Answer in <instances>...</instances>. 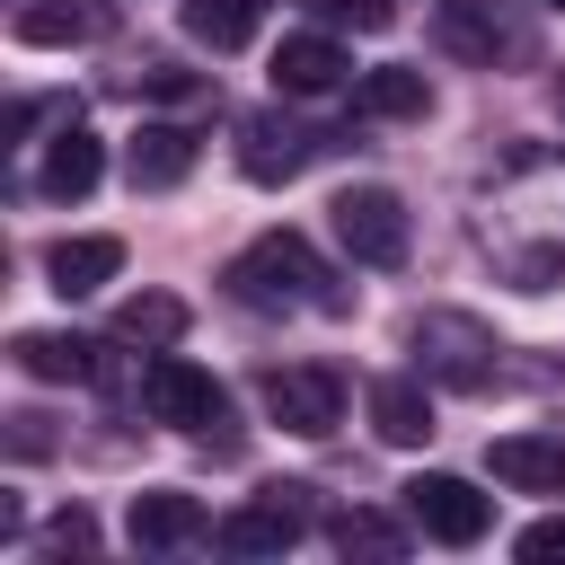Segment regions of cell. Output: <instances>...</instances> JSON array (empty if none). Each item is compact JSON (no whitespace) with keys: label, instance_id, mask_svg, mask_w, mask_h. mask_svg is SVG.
I'll use <instances>...</instances> for the list:
<instances>
[{"label":"cell","instance_id":"cell-1","mask_svg":"<svg viewBox=\"0 0 565 565\" xmlns=\"http://www.w3.org/2000/svg\"><path fill=\"white\" fill-rule=\"evenodd\" d=\"M221 291H230L238 309H318V318H344V309H353V291H335V274L318 265V247H309L300 230L247 238V247L221 265Z\"/></svg>","mask_w":565,"mask_h":565},{"label":"cell","instance_id":"cell-2","mask_svg":"<svg viewBox=\"0 0 565 565\" xmlns=\"http://www.w3.org/2000/svg\"><path fill=\"white\" fill-rule=\"evenodd\" d=\"M406 344H415V362H424L433 380H450V388H494V371H503V362H494L503 344H494L468 309H424V318L406 327Z\"/></svg>","mask_w":565,"mask_h":565},{"label":"cell","instance_id":"cell-3","mask_svg":"<svg viewBox=\"0 0 565 565\" xmlns=\"http://www.w3.org/2000/svg\"><path fill=\"white\" fill-rule=\"evenodd\" d=\"M327 221H335L353 265H406V247H415V221H406V203L388 185H344L327 203Z\"/></svg>","mask_w":565,"mask_h":565},{"label":"cell","instance_id":"cell-4","mask_svg":"<svg viewBox=\"0 0 565 565\" xmlns=\"http://www.w3.org/2000/svg\"><path fill=\"white\" fill-rule=\"evenodd\" d=\"M141 406L159 415V424H177V433H203L212 441V424H230V397H221V380L203 371V362H185V353H150V371H141Z\"/></svg>","mask_w":565,"mask_h":565},{"label":"cell","instance_id":"cell-5","mask_svg":"<svg viewBox=\"0 0 565 565\" xmlns=\"http://www.w3.org/2000/svg\"><path fill=\"white\" fill-rule=\"evenodd\" d=\"M397 494H406V521H415L433 547H477V539L494 530V503H486L468 477H450V468H424V477H406Z\"/></svg>","mask_w":565,"mask_h":565},{"label":"cell","instance_id":"cell-6","mask_svg":"<svg viewBox=\"0 0 565 565\" xmlns=\"http://www.w3.org/2000/svg\"><path fill=\"white\" fill-rule=\"evenodd\" d=\"M256 397H265V415H274L282 433H300V441H318V433L344 424V380H335L327 362H282V371L256 380Z\"/></svg>","mask_w":565,"mask_h":565},{"label":"cell","instance_id":"cell-7","mask_svg":"<svg viewBox=\"0 0 565 565\" xmlns=\"http://www.w3.org/2000/svg\"><path fill=\"white\" fill-rule=\"evenodd\" d=\"M309 486H265L256 503H238L230 521H221V547L230 556H282V547H300V530H309V503H300Z\"/></svg>","mask_w":565,"mask_h":565},{"label":"cell","instance_id":"cell-8","mask_svg":"<svg viewBox=\"0 0 565 565\" xmlns=\"http://www.w3.org/2000/svg\"><path fill=\"white\" fill-rule=\"evenodd\" d=\"M115 18L97 9V0H18V18H9V35L26 44V53H62V44H97Z\"/></svg>","mask_w":565,"mask_h":565},{"label":"cell","instance_id":"cell-9","mask_svg":"<svg viewBox=\"0 0 565 565\" xmlns=\"http://www.w3.org/2000/svg\"><path fill=\"white\" fill-rule=\"evenodd\" d=\"M309 150H318V141H309L300 124H282V115H247V124H238V177H247V185H282V177H300Z\"/></svg>","mask_w":565,"mask_h":565},{"label":"cell","instance_id":"cell-10","mask_svg":"<svg viewBox=\"0 0 565 565\" xmlns=\"http://www.w3.org/2000/svg\"><path fill=\"white\" fill-rule=\"evenodd\" d=\"M97 177H106V141L71 115V124L53 132L44 168H35V194H44V203H79V194H97Z\"/></svg>","mask_w":565,"mask_h":565},{"label":"cell","instance_id":"cell-11","mask_svg":"<svg viewBox=\"0 0 565 565\" xmlns=\"http://www.w3.org/2000/svg\"><path fill=\"white\" fill-rule=\"evenodd\" d=\"M44 274H53V291H62V300H88V291H106V282L124 274V238H115V230L53 238V247H44Z\"/></svg>","mask_w":565,"mask_h":565},{"label":"cell","instance_id":"cell-12","mask_svg":"<svg viewBox=\"0 0 565 565\" xmlns=\"http://www.w3.org/2000/svg\"><path fill=\"white\" fill-rule=\"evenodd\" d=\"M486 468L512 494H565V441H547V433H503L486 450Z\"/></svg>","mask_w":565,"mask_h":565},{"label":"cell","instance_id":"cell-13","mask_svg":"<svg viewBox=\"0 0 565 565\" xmlns=\"http://www.w3.org/2000/svg\"><path fill=\"white\" fill-rule=\"evenodd\" d=\"M274 88H282V97H335V88H344V44H327V35H282V44H274Z\"/></svg>","mask_w":565,"mask_h":565},{"label":"cell","instance_id":"cell-14","mask_svg":"<svg viewBox=\"0 0 565 565\" xmlns=\"http://www.w3.org/2000/svg\"><path fill=\"white\" fill-rule=\"evenodd\" d=\"M124 168H132V194H168V185H185V168H194V132H185V124H141L132 150H124Z\"/></svg>","mask_w":565,"mask_h":565},{"label":"cell","instance_id":"cell-15","mask_svg":"<svg viewBox=\"0 0 565 565\" xmlns=\"http://www.w3.org/2000/svg\"><path fill=\"white\" fill-rule=\"evenodd\" d=\"M124 530H132V547H185V539H203V503L185 486H150V494H132Z\"/></svg>","mask_w":565,"mask_h":565},{"label":"cell","instance_id":"cell-16","mask_svg":"<svg viewBox=\"0 0 565 565\" xmlns=\"http://www.w3.org/2000/svg\"><path fill=\"white\" fill-rule=\"evenodd\" d=\"M9 353H18L26 380H97V344L88 335H62V327H18Z\"/></svg>","mask_w":565,"mask_h":565},{"label":"cell","instance_id":"cell-17","mask_svg":"<svg viewBox=\"0 0 565 565\" xmlns=\"http://www.w3.org/2000/svg\"><path fill=\"white\" fill-rule=\"evenodd\" d=\"M371 433H380L388 450L433 441V397H424V380H371Z\"/></svg>","mask_w":565,"mask_h":565},{"label":"cell","instance_id":"cell-18","mask_svg":"<svg viewBox=\"0 0 565 565\" xmlns=\"http://www.w3.org/2000/svg\"><path fill=\"white\" fill-rule=\"evenodd\" d=\"M274 0H177V26L203 44V53H238L256 26H265Z\"/></svg>","mask_w":565,"mask_h":565},{"label":"cell","instance_id":"cell-19","mask_svg":"<svg viewBox=\"0 0 565 565\" xmlns=\"http://www.w3.org/2000/svg\"><path fill=\"white\" fill-rule=\"evenodd\" d=\"M424 106H433V79H424V71H406V62L362 71V88H353V115H371V124H415Z\"/></svg>","mask_w":565,"mask_h":565},{"label":"cell","instance_id":"cell-20","mask_svg":"<svg viewBox=\"0 0 565 565\" xmlns=\"http://www.w3.org/2000/svg\"><path fill=\"white\" fill-rule=\"evenodd\" d=\"M115 335L141 344V353H159V344L185 335V300H177V291H132V300L115 309Z\"/></svg>","mask_w":565,"mask_h":565},{"label":"cell","instance_id":"cell-21","mask_svg":"<svg viewBox=\"0 0 565 565\" xmlns=\"http://www.w3.org/2000/svg\"><path fill=\"white\" fill-rule=\"evenodd\" d=\"M441 35H450L459 53H477V62H494V53L512 44V26L494 18V0H441Z\"/></svg>","mask_w":565,"mask_h":565},{"label":"cell","instance_id":"cell-22","mask_svg":"<svg viewBox=\"0 0 565 565\" xmlns=\"http://www.w3.org/2000/svg\"><path fill=\"white\" fill-rule=\"evenodd\" d=\"M335 547H344V556H406V530H397L388 512H344V521H335Z\"/></svg>","mask_w":565,"mask_h":565},{"label":"cell","instance_id":"cell-23","mask_svg":"<svg viewBox=\"0 0 565 565\" xmlns=\"http://www.w3.org/2000/svg\"><path fill=\"white\" fill-rule=\"evenodd\" d=\"M318 18H335V26H362V35H380V26H397V0H309Z\"/></svg>","mask_w":565,"mask_h":565},{"label":"cell","instance_id":"cell-24","mask_svg":"<svg viewBox=\"0 0 565 565\" xmlns=\"http://www.w3.org/2000/svg\"><path fill=\"white\" fill-rule=\"evenodd\" d=\"M512 556H521V565H556V556H565V512H547V521H530V530L512 539Z\"/></svg>","mask_w":565,"mask_h":565},{"label":"cell","instance_id":"cell-25","mask_svg":"<svg viewBox=\"0 0 565 565\" xmlns=\"http://www.w3.org/2000/svg\"><path fill=\"white\" fill-rule=\"evenodd\" d=\"M44 547H62V556H88L97 547V521L71 503V512H53V530H44Z\"/></svg>","mask_w":565,"mask_h":565},{"label":"cell","instance_id":"cell-26","mask_svg":"<svg viewBox=\"0 0 565 565\" xmlns=\"http://www.w3.org/2000/svg\"><path fill=\"white\" fill-rule=\"evenodd\" d=\"M512 274H521V291H556V274H565V256H556V247H530V256H521Z\"/></svg>","mask_w":565,"mask_h":565},{"label":"cell","instance_id":"cell-27","mask_svg":"<svg viewBox=\"0 0 565 565\" xmlns=\"http://www.w3.org/2000/svg\"><path fill=\"white\" fill-rule=\"evenodd\" d=\"M9 450H18V459H44V450H53L44 415H9Z\"/></svg>","mask_w":565,"mask_h":565},{"label":"cell","instance_id":"cell-28","mask_svg":"<svg viewBox=\"0 0 565 565\" xmlns=\"http://www.w3.org/2000/svg\"><path fill=\"white\" fill-rule=\"evenodd\" d=\"M539 9H565V0H539Z\"/></svg>","mask_w":565,"mask_h":565}]
</instances>
